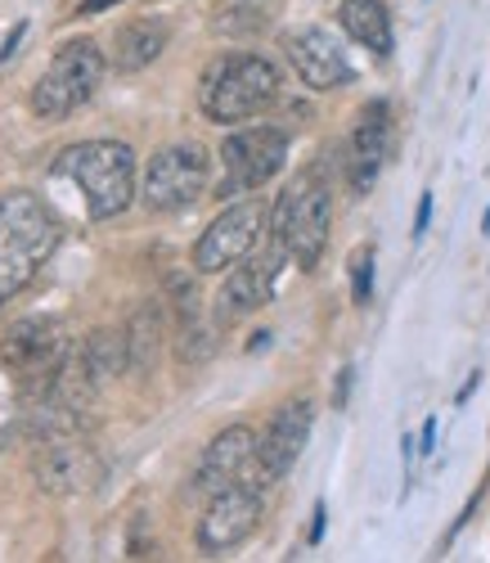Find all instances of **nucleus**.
I'll return each instance as SVG.
<instances>
[{
  "instance_id": "obj_23",
  "label": "nucleus",
  "mask_w": 490,
  "mask_h": 563,
  "mask_svg": "<svg viewBox=\"0 0 490 563\" xmlns=\"http://www.w3.org/2000/svg\"><path fill=\"white\" fill-rule=\"evenodd\" d=\"M23 32H27V23H19V27H14V32H10V41H5V45H0V64H5V59H10V55H14V45H19V41H23Z\"/></svg>"
},
{
  "instance_id": "obj_20",
  "label": "nucleus",
  "mask_w": 490,
  "mask_h": 563,
  "mask_svg": "<svg viewBox=\"0 0 490 563\" xmlns=\"http://www.w3.org/2000/svg\"><path fill=\"white\" fill-rule=\"evenodd\" d=\"M126 339H131V365H135V369H154L158 347H163V311H158L154 302L140 307V311L131 316Z\"/></svg>"
},
{
  "instance_id": "obj_3",
  "label": "nucleus",
  "mask_w": 490,
  "mask_h": 563,
  "mask_svg": "<svg viewBox=\"0 0 490 563\" xmlns=\"http://www.w3.org/2000/svg\"><path fill=\"white\" fill-rule=\"evenodd\" d=\"M279 100V68L261 55H221L199 81V104L212 122H248Z\"/></svg>"
},
{
  "instance_id": "obj_6",
  "label": "nucleus",
  "mask_w": 490,
  "mask_h": 563,
  "mask_svg": "<svg viewBox=\"0 0 490 563\" xmlns=\"http://www.w3.org/2000/svg\"><path fill=\"white\" fill-rule=\"evenodd\" d=\"M266 234V203L261 199H243L234 208H225L193 244V271L199 275H221L230 266H238L243 257H253Z\"/></svg>"
},
{
  "instance_id": "obj_24",
  "label": "nucleus",
  "mask_w": 490,
  "mask_h": 563,
  "mask_svg": "<svg viewBox=\"0 0 490 563\" xmlns=\"http://www.w3.org/2000/svg\"><path fill=\"white\" fill-rule=\"evenodd\" d=\"M113 5H122V0H81V14H104Z\"/></svg>"
},
{
  "instance_id": "obj_10",
  "label": "nucleus",
  "mask_w": 490,
  "mask_h": 563,
  "mask_svg": "<svg viewBox=\"0 0 490 563\" xmlns=\"http://www.w3.org/2000/svg\"><path fill=\"white\" fill-rule=\"evenodd\" d=\"M261 523V487L253 483H234L216 496H208V509L199 519V545L208 554H225L243 545Z\"/></svg>"
},
{
  "instance_id": "obj_5",
  "label": "nucleus",
  "mask_w": 490,
  "mask_h": 563,
  "mask_svg": "<svg viewBox=\"0 0 490 563\" xmlns=\"http://www.w3.org/2000/svg\"><path fill=\"white\" fill-rule=\"evenodd\" d=\"M100 77H104V55H100V45L94 41L59 45L51 68H45L41 81L32 86V113L45 118V122H59V118L77 113L94 96Z\"/></svg>"
},
{
  "instance_id": "obj_13",
  "label": "nucleus",
  "mask_w": 490,
  "mask_h": 563,
  "mask_svg": "<svg viewBox=\"0 0 490 563\" xmlns=\"http://www.w3.org/2000/svg\"><path fill=\"white\" fill-rule=\"evenodd\" d=\"M283 262H288V253H283L279 244H275L270 253H261V257H243V262L230 271V279L221 285L216 324H234V320H243V316H253L257 307H266L270 294H275V279H279Z\"/></svg>"
},
{
  "instance_id": "obj_19",
  "label": "nucleus",
  "mask_w": 490,
  "mask_h": 563,
  "mask_svg": "<svg viewBox=\"0 0 490 563\" xmlns=\"http://www.w3.org/2000/svg\"><path fill=\"white\" fill-rule=\"evenodd\" d=\"M81 356H86L94 379L104 384V379H113V374H122L131 365V339H126V330H94L81 343Z\"/></svg>"
},
{
  "instance_id": "obj_25",
  "label": "nucleus",
  "mask_w": 490,
  "mask_h": 563,
  "mask_svg": "<svg viewBox=\"0 0 490 563\" xmlns=\"http://www.w3.org/2000/svg\"><path fill=\"white\" fill-rule=\"evenodd\" d=\"M324 537V505H315V523H311V541Z\"/></svg>"
},
{
  "instance_id": "obj_21",
  "label": "nucleus",
  "mask_w": 490,
  "mask_h": 563,
  "mask_svg": "<svg viewBox=\"0 0 490 563\" xmlns=\"http://www.w3.org/2000/svg\"><path fill=\"white\" fill-rule=\"evenodd\" d=\"M369 294H374V249L365 244V249L352 253V298H356V307H365Z\"/></svg>"
},
{
  "instance_id": "obj_16",
  "label": "nucleus",
  "mask_w": 490,
  "mask_h": 563,
  "mask_svg": "<svg viewBox=\"0 0 490 563\" xmlns=\"http://www.w3.org/2000/svg\"><path fill=\"white\" fill-rule=\"evenodd\" d=\"M387 154H391V109L378 100V104H369L360 113V122L352 131V158H347V167H352V190L356 195H365L369 185L378 180Z\"/></svg>"
},
{
  "instance_id": "obj_4",
  "label": "nucleus",
  "mask_w": 490,
  "mask_h": 563,
  "mask_svg": "<svg viewBox=\"0 0 490 563\" xmlns=\"http://www.w3.org/2000/svg\"><path fill=\"white\" fill-rule=\"evenodd\" d=\"M328 225H333V190H328V180L320 172H302L279 195V203L270 212L275 244L292 262H298L302 271H315L320 253L328 244Z\"/></svg>"
},
{
  "instance_id": "obj_9",
  "label": "nucleus",
  "mask_w": 490,
  "mask_h": 563,
  "mask_svg": "<svg viewBox=\"0 0 490 563\" xmlns=\"http://www.w3.org/2000/svg\"><path fill=\"white\" fill-rule=\"evenodd\" d=\"M68 356V334L55 316H27V320H14L5 339H0V365L10 374H19L23 384H36L45 379L59 361Z\"/></svg>"
},
{
  "instance_id": "obj_18",
  "label": "nucleus",
  "mask_w": 490,
  "mask_h": 563,
  "mask_svg": "<svg viewBox=\"0 0 490 563\" xmlns=\"http://www.w3.org/2000/svg\"><path fill=\"white\" fill-rule=\"evenodd\" d=\"M337 23L347 27L352 41H360L365 51H374L378 59L391 55V14L382 0H342Z\"/></svg>"
},
{
  "instance_id": "obj_11",
  "label": "nucleus",
  "mask_w": 490,
  "mask_h": 563,
  "mask_svg": "<svg viewBox=\"0 0 490 563\" xmlns=\"http://www.w3.org/2000/svg\"><path fill=\"white\" fill-rule=\"evenodd\" d=\"M311 424H315V406H311L307 397L283 401V406L275 410L270 429H266L261 442H257V468H253V483H257V487L279 483L288 468L298 464V455H302V446H307V438H311Z\"/></svg>"
},
{
  "instance_id": "obj_2",
  "label": "nucleus",
  "mask_w": 490,
  "mask_h": 563,
  "mask_svg": "<svg viewBox=\"0 0 490 563\" xmlns=\"http://www.w3.org/2000/svg\"><path fill=\"white\" fill-rule=\"evenodd\" d=\"M59 172L81 190L94 221L122 217L135 199V154L122 140H81L59 158Z\"/></svg>"
},
{
  "instance_id": "obj_22",
  "label": "nucleus",
  "mask_w": 490,
  "mask_h": 563,
  "mask_svg": "<svg viewBox=\"0 0 490 563\" xmlns=\"http://www.w3.org/2000/svg\"><path fill=\"white\" fill-rule=\"evenodd\" d=\"M427 217H432V195H423V199H419V217H414V234H423V230H427Z\"/></svg>"
},
{
  "instance_id": "obj_12",
  "label": "nucleus",
  "mask_w": 490,
  "mask_h": 563,
  "mask_svg": "<svg viewBox=\"0 0 490 563\" xmlns=\"http://www.w3.org/2000/svg\"><path fill=\"white\" fill-rule=\"evenodd\" d=\"M257 442H261V438H257L253 429H243V424L216 433L212 446H208L203 460H199L193 492H199V496H216V492H225V487H234V483H253ZM253 487H257V483H253Z\"/></svg>"
},
{
  "instance_id": "obj_8",
  "label": "nucleus",
  "mask_w": 490,
  "mask_h": 563,
  "mask_svg": "<svg viewBox=\"0 0 490 563\" xmlns=\"http://www.w3.org/2000/svg\"><path fill=\"white\" fill-rule=\"evenodd\" d=\"M288 158V135L279 126H248L234 131L221 145V163H225V185L221 195H243V190H261L266 180H275L283 172Z\"/></svg>"
},
{
  "instance_id": "obj_7",
  "label": "nucleus",
  "mask_w": 490,
  "mask_h": 563,
  "mask_svg": "<svg viewBox=\"0 0 490 563\" xmlns=\"http://www.w3.org/2000/svg\"><path fill=\"white\" fill-rule=\"evenodd\" d=\"M208 154L199 145H167L163 154L149 158V172H144V203L149 212H180L193 199H203L208 190Z\"/></svg>"
},
{
  "instance_id": "obj_14",
  "label": "nucleus",
  "mask_w": 490,
  "mask_h": 563,
  "mask_svg": "<svg viewBox=\"0 0 490 563\" xmlns=\"http://www.w3.org/2000/svg\"><path fill=\"white\" fill-rule=\"evenodd\" d=\"M283 51H288V64L292 73H298L311 90H337V86H347L356 77L347 51L337 45V36H328L324 27H302V32H292L283 41Z\"/></svg>"
},
{
  "instance_id": "obj_1",
  "label": "nucleus",
  "mask_w": 490,
  "mask_h": 563,
  "mask_svg": "<svg viewBox=\"0 0 490 563\" xmlns=\"http://www.w3.org/2000/svg\"><path fill=\"white\" fill-rule=\"evenodd\" d=\"M55 249H59V221L36 195L14 190L0 199V302L23 294Z\"/></svg>"
},
{
  "instance_id": "obj_17",
  "label": "nucleus",
  "mask_w": 490,
  "mask_h": 563,
  "mask_svg": "<svg viewBox=\"0 0 490 563\" xmlns=\"http://www.w3.org/2000/svg\"><path fill=\"white\" fill-rule=\"evenodd\" d=\"M167 51V23L163 19H135L113 36V68L140 73Z\"/></svg>"
},
{
  "instance_id": "obj_26",
  "label": "nucleus",
  "mask_w": 490,
  "mask_h": 563,
  "mask_svg": "<svg viewBox=\"0 0 490 563\" xmlns=\"http://www.w3.org/2000/svg\"><path fill=\"white\" fill-rule=\"evenodd\" d=\"M432 442H436V419H427V424H423V451H432Z\"/></svg>"
},
{
  "instance_id": "obj_15",
  "label": "nucleus",
  "mask_w": 490,
  "mask_h": 563,
  "mask_svg": "<svg viewBox=\"0 0 490 563\" xmlns=\"http://www.w3.org/2000/svg\"><path fill=\"white\" fill-rule=\"evenodd\" d=\"M36 483L55 496H73V492H86L100 474L90 446L77 442V433H59V438H41V451H36Z\"/></svg>"
}]
</instances>
